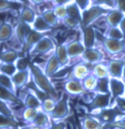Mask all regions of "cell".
I'll return each mask as SVG.
<instances>
[{
  "mask_svg": "<svg viewBox=\"0 0 125 129\" xmlns=\"http://www.w3.org/2000/svg\"><path fill=\"white\" fill-rule=\"evenodd\" d=\"M29 69H30L31 72V76L33 77L32 79L36 86L41 91L48 94L50 97L56 99L57 92L55 89V87L53 86L52 82L50 81L49 77L45 74L44 70H41L39 67H37L34 64H32V63H30Z\"/></svg>",
  "mask_w": 125,
  "mask_h": 129,
  "instance_id": "6da1fadb",
  "label": "cell"
},
{
  "mask_svg": "<svg viewBox=\"0 0 125 129\" xmlns=\"http://www.w3.org/2000/svg\"><path fill=\"white\" fill-rule=\"evenodd\" d=\"M89 115L93 116V118H97L103 125H107L108 124L114 123L117 120L121 119V118L125 116L124 113H122L118 107L114 108H106V109L98 110V111H93L88 113Z\"/></svg>",
  "mask_w": 125,
  "mask_h": 129,
  "instance_id": "7a4b0ae2",
  "label": "cell"
},
{
  "mask_svg": "<svg viewBox=\"0 0 125 129\" xmlns=\"http://www.w3.org/2000/svg\"><path fill=\"white\" fill-rule=\"evenodd\" d=\"M111 10H113V8L108 7V6L93 4L88 9H86V11L83 12L82 27L92 26L95 21H97L100 17L106 15L107 13H109Z\"/></svg>",
  "mask_w": 125,
  "mask_h": 129,
  "instance_id": "3957f363",
  "label": "cell"
},
{
  "mask_svg": "<svg viewBox=\"0 0 125 129\" xmlns=\"http://www.w3.org/2000/svg\"><path fill=\"white\" fill-rule=\"evenodd\" d=\"M68 101L69 95L66 92H64L62 94L61 98L56 101L54 110L50 113H48L50 118H55V119H62L65 117H66L69 113V111H70Z\"/></svg>",
  "mask_w": 125,
  "mask_h": 129,
  "instance_id": "277c9868",
  "label": "cell"
},
{
  "mask_svg": "<svg viewBox=\"0 0 125 129\" xmlns=\"http://www.w3.org/2000/svg\"><path fill=\"white\" fill-rule=\"evenodd\" d=\"M111 106V93H95L92 101L87 104L89 112L108 108Z\"/></svg>",
  "mask_w": 125,
  "mask_h": 129,
  "instance_id": "5b68a950",
  "label": "cell"
},
{
  "mask_svg": "<svg viewBox=\"0 0 125 129\" xmlns=\"http://www.w3.org/2000/svg\"><path fill=\"white\" fill-rule=\"evenodd\" d=\"M109 88L111 93V105L116 98L125 95V81L118 78L109 77Z\"/></svg>",
  "mask_w": 125,
  "mask_h": 129,
  "instance_id": "8992f818",
  "label": "cell"
},
{
  "mask_svg": "<svg viewBox=\"0 0 125 129\" xmlns=\"http://www.w3.org/2000/svg\"><path fill=\"white\" fill-rule=\"evenodd\" d=\"M102 45L108 54L115 55L125 50V40H116L104 36Z\"/></svg>",
  "mask_w": 125,
  "mask_h": 129,
  "instance_id": "52a82bcc",
  "label": "cell"
},
{
  "mask_svg": "<svg viewBox=\"0 0 125 129\" xmlns=\"http://www.w3.org/2000/svg\"><path fill=\"white\" fill-rule=\"evenodd\" d=\"M55 49V43L50 37L45 35L29 52L32 55H43L47 54Z\"/></svg>",
  "mask_w": 125,
  "mask_h": 129,
  "instance_id": "ba28073f",
  "label": "cell"
},
{
  "mask_svg": "<svg viewBox=\"0 0 125 129\" xmlns=\"http://www.w3.org/2000/svg\"><path fill=\"white\" fill-rule=\"evenodd\" d=\"M65 90L68 95H86L88 93L86 88L83 86L82 81L77 79H69L64 85Z\"/></svg>",
  "mask_w": 125,
  "mask_h": 129,
  "instance_id": "9c48e42d",
  "label": "cell"
},
{
  "mask_svg": "<svg viewBox=\"0 0 125 129\" xmlns=\"http://www.w3.org/2000/svg\"><path fill=\"white\" fill-rule=\"evenodd\" d=\"M32 27L29 25H27V23L23 22L22 20H20L19 23L16 25L14 28V36L16 37V41L20 45L22 49L24 43H25V40L27 38V35L30 33V31L32 30Z\"/></svg>",
  "mask_w": 125,
  "mask_h": 129,
  "instance_id": "30bf717a",
  "label": "cell"
},
{
  "mask_svg": "<svg viewBox=\"0 0 125 129\" xmlns=\"http://www.w3.org/2000/svg\"><path fill=\"white\" fill-rule=\"evenodd\" d=\"M125 66V60L122 59H113L107 64L109 77L121 79L123 75V69Z\"/></svg>",
  "mask_w": 125,
  "mask_h": 129,
  "instance_id": "8fae6325",
  "label": "cell"
},
{
  "mask_svg": "<svg viewBox=\"0 0 125 129\" xmlns=\"http://www.w3.org/2000/svg\"><path fill=\"white\" fill-rule=\"evenodd\" d=\"M45 36V34L43 33H40L37 31L32 30L30 31L28 35H27V38L25 40V43H24L23 46H22V52L23 53H27V52H30L31 50L34 47V45Z\"/></svg>",
  "mask_w": 125,
  "mask_h": 129,
  "instance_id": "7c38bea8",
  "label": "cell"
},
{
  "mask_svg": "<svg viewBox=\"0 0 125 129\" xmlns=\"http://www.w3.org/2000/svg\"><path fill=\"white\" fill-rule=\"evenodd\" d=\"M81 57H82V59L86 63L97 64V63H100L102 61L103 54L98 49L93 47V48L86 49V50L83 53V55L81 56Z\"/></svg>",
  "mask_w": 125,
  "mask_h": 129,
  "instance_id": "4fadbf2b",
  "label": "cell"
},
{
  "mask_svg": "<svg viewBox=\"0 0 125 129\" xmlns=\"http://www.w3.org/2000/svg\"><path fill=\"white\" fill-rule=\"evenodd\" d=\"M30 75H31L30 69H27V70H24V71H17L15 73V74L12 77V79H13V81L15 85L17 92L27 84Z\"/></svg>",
  "mask_w": 125,
  "mask_h": 129,
  "instance_id": "5bb4252c",
  "label": "cell"
},
{
  "mask_svg": "<svg viewBox=\"0 0 125 129\" xmlns=\"http://www.w3.org/2000/svg\"><path fill=\"white\" fill-rule=\"evenodd\" d=\"M91 73V69L88 67V66L85 62L78 63L72 68L70 79H77L82 81L84 78H86Z\"/></svg>",
  "mask_w": 125,
  "mask_h": 129,
  "instance_id": "9a60e30c",
  "label": "cell"
},
{
  "mask_svg": "<svg viewBox=\"0 0 125 129\" xmlns=\"http://www.w3.org/2000/svg\"><path fill=\"white\" fill-rule=\"evenodd\" d=\"M67 50H68V54L71 58H75V57L83 55V53L86 50V47H85L83 41L74 40L67 43Z\"/></svg>",
  "mask_w": 125,
  "mask_h": 129,
  "instance_id": "2e32d148",
  "label": "cell"
},
{
  "mask_svg": "<svg viewBox=\"0 0 125 129\" xmlns=\"http://www.w3.org/2000/svg\"><path fill=\"white\" fill-rule=\"evenodd\" d=\"M125 14L118 9H113L105 15V21L107 27H119Z\"/></svg>",
  "mask_w": 125,
  "mask_h": 129,
  "instance_id": "e0dca14e",
  "label": "cell"
},
{
  "mask_svg": "<svg viewBox=\"0 0 125 129\" xmlns=\"http://www.w3.org/2000/svg\"><path fill=\"white\" fill-rule=\"evenodd\" d=\"M61 67H62V64H61L60 61L58 60L57 57L55 56V54L54 53L53 55L50 56L49 58L47 61L46 66H45L44 68V72L48 77L51 78L58 72V70Z\"/></svg>",
  "mask_w": 125,
  "mask_h": 129,
  "instance_id": "ac0fdd59",
  "label": "cell"
},
{
  "mask_svg": "<svg viewBox=\"0 0 125 129\" xmlns=\"http://www.w3.org/2000/svg\"><path fill=\"white\" fill-rule=\"evenodd\" d=\"M96 41V31L92 26L83 27V43L86 49L94 47Z\"/></svg>",
  "mask_w": 125,
  "mask_h": 129,
  "instance_id": "d6986e66",
  "label": "cell"
},
{
  "mask_svg": "<svg viewBox=\"0 0 125 129\" xmlns=\"http://www.w3.org/2000/svg\"><path fill=\"white\" fill-rule=\"evenodd\" d=\"M36 16H37V14L35 13V12L29 6H22V7L20 8V20L27 23V25L32 27L33 23H34L36 19Z\"/></svg>",
  "mask_w": 125,
  "mask_h": 129,
  "instance_id": "ffe728a7",
  "label": "cell"
},
{
  "mask_svg": "<svg viewBox=\"0 0 125 129\" xmlns=\"http://www.w3.org/2000/svg\"><path fill=\"white\" fill-rule=\"evenodd\" d=\"M55 54L58 58V60L60 61L62 67H66L67 64L70 63L71 57L68 54L66 43L58 45L55 50Z\"/></svg>",
  "mask_w": 125,
  "mask_h": 129,
  "instance_id": "44dd1931",
  "label": "cell"
},
{
  "mask_svg": "<svg viewBox=\"0 0 125 129\" xmlns=\"http://www.w3.org/2000/svg\"><path fill=\"white\" fill-rule=\"evenodd\" d=\"M0 97H1V100L6 103H13V104H20V105L25 104L20 100L16 94L2 86H0Z\"/></svg>",
  "mask_w": 125,
  "mask_h": 129,
  "instance_id": "7402d4cb",
  "label": "cell"
},
{
  "mask_svg": "<svg viewBox=\"0 0 125 129\" xmlns=\"http://www.w3.org/2000/svg\"><path fill=\"white\" fill-rule=\"evenodd\" d=\"M49 118L50 116L48 115V113L43 111H39L35 118L31 122V125H34V127L44 129L46 126H48V123H49Z\"/></svg>",
  "mask_w": 125,
  "mask_h": 129,
  "instance_id": "603a6c76",
  "label": "cell"
},
{
  "mask_svg": "<svg viewBox=\"0 0 125 129\" xmlns=\"http://www.w3.org/2000/svg\"><path fill=\"white\" fill-rule=\"evenodd\" d=\"M14 36V28L13 26L6 22L1 21L0 24V41L1 43L8 42Z\"/></svg>",
  "mask_w": 125,
  "mask_h": 129,
  "instance_id": "cb8c5ba5",
  "label": "cell"
},
{
  "mask_svg": "<svg viewBox=\"0 0 125 129\" xmlns=\"http://www.w3.org/2000/svg\"><path fill=\"white\" fill-rule=\"evenodd\" d=\"M32 28L34 30L37 31V32L40 33H43L44 34L45 32H49V31L52 30L53 27L44 20L41 14H38L36 16V19L34 20V22L32 25Z\"/></svg>",
  "mask_w": 125,
  "mask_h": 129,
  "instance_id": "d4e9b609",
  "label": "cell"
},
{
  "mask_svg": "<svg viewBox=\"0 0 125 129\" xmlns=\"http://www.w3.org/2000/svg\"><path fill=\"white\" fill-rule=\"evenodd\" d=\"M19 57H20L19 52L13 49H9L5 51H1V54H0V61L4 64H15Z\"/></svg>",
  "mask_w": 125,
  "mask_h": 129,
  "instance_id": "484cf974",
  "label": "cell"
},
{
  "mask_svg": "<svg viewBox=\"0 0 125 129\" xmlns=\"http://www.w3.org/2000/svg\"><path fill=\"white\" fill-rule=\"evenodd\" d=\"M81 125L84 129H101L103 126V125L97 118H93L89 114L86 115L82 118Z\"/></svg>",
  "mask_w": 125,
  "mask_h": 129,
  "instance_id": "4316f807",
  "label": "cell"
},
{
  "mask_svg": "<svg viewBox=\"0 0 125 129\" xmlns=\"http://www.w3.org/2000/svg\"><path fill=\"white\" fill-rule=\"evenodd\" d=\"M24 105L26 107L29 108H35V109H39L41 107V101L39 99V97L33 92L32 90L29 89V92L27 93V96L25 99V103Z\"/></svg>",
  "mask_w": 125,
  "mask_h": 129,
  "instance_id": "83f0119b",
  "label": "cell"
},
{
  "mask_svg": "<svg viewBox=\"0 0 125 129\" xmlns=\"http://www.w3.org/2000/svg\"><path fill=\"white\" fill-rule=\"evenodd\" d=\"M82 13H83V12L81 11L79 6L76 4L74 0L72 1V2H71L70 4L67 5V15L77 19V20H79L81 23H82V20H83Z\"/></svg>",
  "mask_w": 125,
  "mask_h": 129,
  "instance_id": "f1b7e54d",
  "label": "cell"
},
{
  "mask_svg": "<svg viewBox=\"0 0 125 129\" xmlns=\"http://www.w3.org/2000/svg\"><path fill=\"white\" fill-rule=\"evenodd\" d=\"M92 73H93L98 79L109 77L107 64H102V63H97V64H95L93 70H92Z\"/></svg>",
  "mask_w": 125,
  "mask_h": 129,
  "instance_id": "f546056e",
  "label": "cell"
},
{
  "mask_svg": "<svg viewBox=\"0 0 125 129\" xmlns=\"http://www.w3.org/2000/svg\"><path fill=\"white\" fill-rule=\"evenodd\" d=\"M97 81H98V78L93 73H91L86 78H84L82 80V83L84 88H86V90L87 92H94L95 88H96Z\"/></svg>",
  "mask_w": 125,
  "mask_h": 129,
  "instance_id": "4dcf8cb0",
  "label": "cell"
},
{
  "mask_svg": "<svg viewBox=\"0 0 125 129\" xmlns=\"http://www.w3.org/2000/svg\"><path fill=\"white\" fill-rule=\"evenodd\" d=\"M0 125H1V129L11 128V127L16 128V127H19V122L15 119L14 117L0 115Z\"/></svg>",
  "mask_w": 125,
  "mask_h": 129,
  "instance_id": "1f68e13d",
  "label": "cell"
},
{
  "mask_svg": "<svg viewBox=\"0 0 125 129\" xmlns=\"http://www.w3.org/2000/svg\"><path fill=\"white\" fill-rule=\"evenodd\" d=\"M41 16L44 18V20H46L52 27H56V26L59 24L60 20L57 18V16L55 15V13L53 9L46 10V11H44L43 13H41Z\"/></svg>",
  "mask_w": 125,
  "mask_h": 129,
  "instance_id": "d6a6232c",
  "label": "cell"
},
{
  "mask_svg": "<svg viewBox=\"0 0 125 129\" xmlns=\"http://www.w3.org/2000/svg\"><path fill=\"white\" fill-rule=\"evenodd\" d=\"M104 36L116 40H125L123 33L121 32V30L120 29L119 27H107V31H106Z\"/></svg>",
  "mask_w": 125,
  "mask_h": 129,
  "instance_id": "836d02e7",
  "label": "cell"
},
{
  "mask_svg": "<svg viewBox=\"0 0 125 129\" xmlns=\"http://www.w3.org/2000/svg\"><path fill=\"white\" fill-rule=\"evenodd\" d=\"M0 86L4 87V88L11 90L13 93L17 94L16 88H15V85L11 76H8L4 74H0Z\"/></svg>",
  "mask_w": 125,
  "mask_h": 129,
  "instance_id": "e575fe53",
  "label": "cell"
},
{
  "mask_svg": "<svg viewBox=\"0 0 125 129\" xmlns=\"http://www.w3.org/2000/svg\"><path fill=\"white\" fill-rule=\"evenodd\" d=\"M94 92L95 93H103V94L110 93V88H109V77L98 79Z\"/></svg>",
  "mask_w": 125,
  "mask_h": 129,
  "instance_id": "d590c367",
  "label": "cell"
},
{
  "mask_svg": "<svg viewBox=\"0 0 125 129\" xmlns=\"http://www.w3.org/2000/svg\"><path fill=\"white\" fill-rule=\"evenodd\" d=\"M0 71H1V74H6V75L13 77L18 70H17L15 64H4V63H1Z\"/></svg>",
  "mask_w": 125,
  "mask_h": 129,
  "instance_id": "8d00e7d4",
  "label": "cell"
},
{
  "mask_svg": "<svg viewBox=\"0 0 125 129\" xmlns=\"http://www.w3.org/2000/svg\"><path fill=\"white\" fill-rule=\"evenodd\" d=\"M55 104H56V101L55 99L52 98V97H48L45 100H43L41 102V111H45L47 113H50L52 111L54 110L55 106Z\"/></svg>",
  "mask_w": 125,
  "mask_h": 129,
  "instance_id": "74e56055",
  "label": "cell"
},
{
  "mask_svg": "<svg viewBox=\"0 0 125 129\" xmlns=\"http://www.w3.org/2000/svg\"><path fill=\"white\" fill-rule=\"evenodd\" d=\"M38 109H35V108H29V107H26L25 110L23 111V114H22V117H23V119L27 122H32L33 120L35 118L36 115L38 113Z\"/></svg>",
  "mask_w": 125,
  "mask_h": 129,
  "instance_id": "f35d334b",
  "label": "cell"
},
{
  "mask_svg": "<svg viewBox=\"0 0 125 129\" xmlns=\"http://www.w3.org/2000/svg\"><path fill=\"white\" fill-rule=\"evenodd\" d=\"M62 22L64 23V25H65V27H69V28H75V27H82V23H81L79 20H78L77 19L73 18V17L69 16V15H67V16L62 20Z\"/></svg>",
  "mask_w": 125,
  "mask_h": 129,
  "instance_id": "ab89813d",
  "label": "cell"
},
{
  "mask_svg": "<svg viewBox=\"0 0 125 129\" xmlns=\"http://www.w3.org/2000/svg\"><path fill=\"white\" fill-rule=\"evenodd\" d=\"M16 64L17 70L18 71H24L29 69V66H30V63L28 62V59L26 57H20L17 61L15 62Z\"/></svg>",
  "mask_w": 125,
  "mask_h": 129,
  "instance_id": "60d3db41",
  "label": "cell"
},
{
  "mask_svg": "<svg viewBox=\"0 0 125 129\" xmlns=\"http://www.w3.org/2000/svg\"><path fill=\"white\" fill-rule=\"evenodd\" d=\"M55 15L60 20H62L67 16V5H62V6H55L53 7Z\"/></svg>",
  "mask_w": 125,
  "mask_h": 129,
  "instance_id": "b9f144b4",
  "label": "cell"
},
{
  "mask_svg": "<svg viewBox=\"0 0 125 129\" xmlns=\"http://www.w3.org/2000/svg\"><path fill=\"white\" fill-rule=\"evenodd\" d=\"M14 0H0V11L1 13L3 12L11 11L13 9V4H14Z\"/></svg>",
  "mask_w": 125,
  "mask_h": 129,
  "instance_id": "7bdbcfd3",
  "label": "cell"
},
{
  "mask_svg": "<svg viewBox=\"0 0 125 129\" xmlns=\"http://www.w3.org/2000/svg\"><path fill=\"white\" fill-rule=\"evenodd\" d=\"M0 111H1V115H5L7 117H14L13 112L12 110L8 107L7 104L5 101H0Z\"/></svg>",
  "mask_w": 125,
  "mask_h": 129,
  "instance_id": "ee69618b",
  "label": "cell"
},
{
  "mask_svg": "<svg viewBox=\"0 0 125 129\" xmlns=\"http://www.w3.org/2000/svg\"><path fill=\"white\" fill-rule=\"evenodd\" d=\"M107 128H117V129H125V116L121 119L114 122V123L108 124L105 125Z\"/></svg>",
  "mask_w": 125,
  "mask_h": 129,
  "instance_id": "f6af8a7d",
  "label": "cell"
},
{
  "mask_svg": "<svg viewBox=\"0 0 125 129\" xmlns=\"http://www.w3.org/2000/svg\"><path fill=\"white\" fill-rule=\"evenodd\" d=\"M93 4L108 6V7H111V8H113V9H116L115 0H95Z\"/></svg>",
  "mask_w": 125,
  "mask_h": 129,
  "instance_id": "bcb514c9",
  "label": "cell"
},
{
  "mask_svg": "<svg viewBox=\"0 0 125 129\" xmlns=\"http://www.w3.org/2000/svg\"><path fill=\"white\" fill-rule=\"evenodd\" d=\"M74 1L79 6V8H80L82 12L86 11V9H88L93 5L90 0H74Z\"/></svg>",
  "mask_w": 125,
  "mask_h": 129,
  "instance_id": "7dc6e473",
  "label": "cell"
},
{
  "mask_svg": "<svg viewBox=\"0 0 125 129\" xmlns=\"http://www.w3.org/2000/svg\"><path fill=\"white\" fill-rule=\"evenodd\" d=\"M48 129H66V123L65 121L54 122Z\"/></svg>",
  "mask_w": 125,
  "mask_h": 129,
  "instance_id": "c3c4849f",
  "label": "cell"
},
{
  "mask_svg": "<svg viewBox=\"0 0 125 129\" xmlns=\"http://www.w3.org/2000/svg\"><path fill=\"white\" fill-rule=\"evenodd\" d=\"M116 9L120 10L125 14V0H115Z\"/></svg>",
  "mask_w": 125,
  "mask_h": 129,
  "instance_id": "681fc988",
  "label": "cell"
},
{
  "mask_svg": "<svg viewBox=\"0 0 125 129\" xmlns=\"http://www.w3.org/2000/svg\"><path fill=\"white\" fill-rule=\"evenodd\" d=\"M73 0H52V4L54 6H62V5H68L71 2H72Z\"/></svg>",
  "mask_w": 125,
  "mask_h": 129,
  "instance_id": "f907efd6",
  "label": "cell"
},
{
  "mask_svg": "<svg viewBox=\"0 0 125 129\" xmlns=\"http://www.w3.org/2000/svg\"><path fill=\"white\" fill-rule=\"evenodd\" d=\"M14 1H16L17 3L21 4L22 6H29V7H30L31 5H32L31 0H14Z\"/></svg>",
  "mask_w": 125,
  "mask_h": 129,
  "instance_id": "816d5d0a",
  "label": "cell"
},
{
  "mask_svg": "<svg viewBox=\"0 0 125 129\" xmlns=\"http://www.w3.org/2000/svg\"><path fill=\"white\" fill-rule=\"evenodd\" d=\"M119 27L121 30V32L123 33V36H124V38H125V16H124V18L122 19V20L121 21V23H120Z\"/></svg>",
  "mask_w": 125,
  "mask_h": 129,
  "instance_id": "f5cc1de1",
  "label": "cell"
},
{
  "mask_svg": "<svg viewBox=\"0 0 125 129\" xmlns=\"http://www.w3.org/2000/svg\"><path fill=\"white\" fill-rule=\"evenodd\" d=\"M31 2L34 5H41L45 2V0H31Z\"/></svg>",
  "mask_w": 125,
  "mask_h": 129,
  "instance_id": "db71d44e",
  "label": "cell"
},
{
  "mask_svg": "<svg viewBox=\"0 0 125 129\" xmlns=\"http://www.w3.org/2000/svg\"><path fill=\"white\" fill-rule=\"evenodd\" d=\"M20 129H34V126L32 125H26V126H22Z\"/></svg>",
  "mask_w": 125,
  "mask_h": 129,
  "instance_id": "11a10c76",
  "label": "cell"
},
{
  "mask_svg": "<svg viewBox=\"0 0 125 129\" xmlns=\"http://www.w3.org/2000/svg\"><path fill=\"white\" fill-rule=\"evenodd\" d=\"M77 129H84L82 125H81V121L79 122V120H77Z\"/></svg>",
  "mask_w": 125,
  "mask_h": 129,
  "instance_id": "9f6ffc18",
  "label": "cell"
},
{
  "mask_svg": "<svg viewBox=\"0 0 125 129\" xmlns=\"http://www.w3.org/2000/svg\"><path fill=\"white\" fill-rule=\"evenodd\" d=\"M122 79L125 81V66H124V69H123V75H122Z\"/></svg>",
  "mask_w": 125,
  "mask_h": 129,
  "instance_id": "6f0895ef",
  "label": "cell"
},
{
  "mask_svg": "<svg viewBox=\"0 0 125 129\" xmlns=\"http://www.w3.org/2000/svg\"><path fill=\"white\" fill-rule=\"evenodd\" d=\"M45 2H52V0H45Z\"/></svg>",
  "mask_w": 125,
  "mask_h": 129,
  "instance_id": "680465c9",
  "label": "cell"
},
{
  "mask_svg": "<svg viewBox=\"0 0 125 129\" xmlns=\"http://www.w3.org/2000/svg\"><path fill=\"white\" fill-rule=\"evenodd\" d=\"M90 1H91V2H92V4H93V3H94L95 0H90Z\"/></svg>",
  "mask_w": 125,
  "mask_h": 129,
  "instance_id": "91938a15",
  "label": "cell"
},
{
  "mask_svg": "<svg viewBox=\"0 0 125 129\" xmlns=\"http://www.w3.org/2000/svg\"><path fill=\"white\" fill-rule=\"evenodd\" d=\"M76 129H77V127H76Z\"/></svg>",
  "mask_w": 125,
  "mask_h": 129,
  "instance_id": "94428289",
  "label": "cell"
},
{
  "mask_svg": "<svg viewBox=\"0 0 125 129\" xmlns=\"http://www.w3.org/2000/svg\"><path fill=\"white\" fill-rule=\"evenodd\" d=\"M124 97H125V95H124Z\"/></svg>",
  "mask_w": 125,
  "mask_h": 129,
  "instance_id": "6125c7cd",
  "label": "cell"
}]
</instances>
